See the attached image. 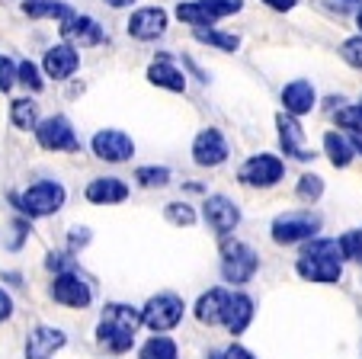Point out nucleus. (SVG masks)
<instances>
[{
	"label": "nucleus",
	"instance_id": "42",
	"mask_svg": "<svg viewBox=\"0 0 362 359\" xmlns=\"http://www.w3.org/2000/svg\"><path fill=\"white\" fill-rule=\"evenodd\" d=\"M225 356H228V359H253V353H250V350H244L240 343H231V346L225 350Z\"/></svg>",
	"mask_w": 362,
	"mask_h": 359
},
{
	"label": "nucleus",
	"instance_id": "21",
	"mask_svg": "<svg viewBox=\"0 0 362 359\" xmlns=\"http://www.w3.org/2000/svg\"><path fill=\"white\" fill-rule=\"evenodd\" d=\"M225 305H228V292L225 289H209L196 302V318L209 327L221 324V321H225Z\"/></svg>",
	"mask_w": 362,
	"mask_h": 359
},
{
	"label": "nucleus",
	"instance_id": "29",
	"mask_svg": "<svg viewBox=\"0 0 362 359\" xmlns=\"http://www.w3.org/2000/svg\"><path fill=\"white\" fill-rule=\"evenodd\" d=\"M337 125L353 132V135H362V106H343L337 113Z\"/></svg>",
	"mask_w": 362,
	"mask_h": 359
},
{
	"label": "nucleus",
	"instance_id": "10",
	"mask_svg": "<svg viewBox=\"0 0 362 359\" xmlns=\"http://www.w3.org/2000/svg\"><path fill=\"white\" fill-rule=\"evenodd\" d=\"M93 154L100 157V161L125 164V161H132V154H135V142L119 129H103L93 135Z\"/></svg>",
	"mask_w": 362,
	"mask_h": 359
},
{
	"label": "nucleus",
	"instance_id": "3",
	"mask_svg": "<svg viewBox=\"0 0 362 359\" xmlns=\"http://www.w3.org/2000/svg\"><path fill=\"white\" fill-rule=\"evenodd\" d=\"M257 266H260V257H257L253 247L240 244V241H225L221 244V276H225V283L231 285L250 283Z\"/></svg>",
	"mask_w": 362,
	"mask_h": 359
},
{
	"label": "nucleus",
	"instance_id": "22",
	"mask_svg": "<svg viewBox=\"0 0 362 359\" xmlns=\"http://www.w3.org/2000/svg\"><path fill=\"white\" fill-rule=\"evenodd\" d=\"M148 81L158 84V87H164V90H173V93H183V90H186V77L173 68L170 58H158V62L151 64V68H148Z\"/></svg>",
	"mask_w": 362,
	"mask_h": 359
},
{
	"label": "nucleus",
	"instance_id": "18",
	"mask_svg": "<svg viewBox=\"0 0 362 359\" xmlns=\"http://www.w3.org/2000/svg\"><path fill=\"white\" fill-rule=\"evenodd\" d=\"M250 321H253V298L244 295V292H234V295H228L225 321H221V324H225L231 334H244Z\"/></svg>",
	"mask_w": 362,
	"mask_h": 359
},
{
	"label": "nucleus",
	"instance_id": "7",
	"mask_svg": "<svg viewBox=\"0 0 362 359\" xmlns=\"http://www.w3.org/2000/svg\"><path fill=\"white\" fill-rule=\"evenodd\" d=\"M52 298L58 305H68V308H87L90 298H93V289L90 283L81 276V273L68 270V273H58L55 283H52Z\"/></svg>",
	"mask_w": 362,
	"mask_h": 359
},
{
	"label": "nucleus",
	"instance_id": "2",
	"mask_svg": "<svg viewBox=\"0 0 362 359\" xmlns=\"http://www.w3.org/2000/svg\"><path fill=\"white\" fill-rule=\"evenodd\" d=\"M138 324H141V312H138V308L112 302V305H106V312H103V321H100V327H96V340L110 353H125L135 343Z\"/></svg>",
	"mask_w": 362,
	"mask_h": 359
},
{
	"label": "nucleus",
	"instance_id": "6",
	"mask_svg": "<svg viewBox=\"0 0 362 359\" xmlns=\"http://www.w3.org/2000/svg\"><path fill=\"white\" fill-rule=\"evenodd\" d=\"M321 231V218L311 212H286L273 222V241L276 244H298V241H311Z\"/></svg>",
	"mask_w": 362,
	"mask_h": 359
},
{
	"label": "nucleus",
	"instance_id": "9",
	"mask_svg": "<svg viewBox=\"0 0 362 359\" xmlns=\"http://www.w3.org/2000/svg\"><path fill=\"white\" fill-rule=\"evenodd\" d=\"M35 138H39V144L48 151H77L81 148V142H77L74 129H71V122L64 115H48V119H42V122L35 125Z\"/></svg>",
	"mask_w": 362,
	"mask_h": 359
},
{
	"label": "nucleus",
	"instance_id": "12",
	"mask_svg": "<svg viewBox=\"0 0 362 359\" xmlns=\"http://www.w3.org/2000/svg\"><path fill=\"white\" fill-rule=\"evenodd\" d=\"M228 157V142L221 138L218 129H202L192 142V161L199 167H218Z\"/></svg>",
	"mask_w": 362,
	"mask_h": 359
},
{
	"label": "nucleus",
	"instance_id": "27",
	"mask_svg": "<svg viewBox=\"0 0 362 359\" xmlns=\"http://www.w3.org/2000/svg\"><path fill=\"white\" fill-rule=\"evenodd\" d=\"M10 115H13V125L16 129H35L39 125V106L33 100H13L10 106Z\"/></svg>",
	"mask_w": 362,
	"mask_h": 359
},
{
	"label": "nucleus",
	"instance_id": "31",
	"mask_svg": "<svg viewBox=\"0 0 362 359\" xmlns=\"http://www.w3.org/2000/svg\"><path fill=\"white\" fill-rule=\"evenodd\" d=\"M199 4L209 10V16H212V20L231 16V13H238V10L244 7V0H199Z\"/></svg>",
	"mask_w": 362,
	"mask_h": 359
},
{
	"label": "nucleus",
	"instance_id": "37",
	"mask_svg": "<svg viewBox=\"0 0 362 359\" xmlns=\"http://www.w3.org/2000/svg\"><path fill=\"white\" fill-rule=\"evenodd\" d=\"M164 212H167V218H170L173 224H192L196 222V212H192L186 203H170Z\"/></svg>",
	"mask_w": 362,
	"mask_h": 359
},
{
	"label": "nucleus",
	"instance_id": "5",
	"mask_svg": "<svg viewBox=\"0 0 362 359\" xmlns=\"http://www.w3.org/2000/svg\"><path fill=\"white\" fill-rule=\"evenodd\" d=\"M183 298L173 295V292H160L141 308V324H148L154 334L173 331V327L183 321Z\"/></svg>",
	"mask_w": 362,
	"mask_h": 359
},
{
	"label": "nucleus",
	"instance_id": "47",
	"mask_svg": "<svg viewBox=\"0 0 362 359\" xmlns=\"http://www.w3.org/2000/svg\"><path fill=\"white\" fill-rule=\"evenodd\" d=\"M359 29H362V10H359Z\"/></svg>",
	"mask_w": 362,
	"mask_h": 359
},
{
	"label": "nucleus",
	"instance_id": "15",
	"mask_svg": "<svg viewBox=\"0 0 362 359\" xmlns=\"http://www.w3.org/2000/svg\"><path fill=\"white\" fill-rule=\"evenodd\" d=\"M64 343L68 337L58 327H35L26 340V359H52Z\"/></svg>",
	"mask_w": 362,
	"mask_h": 359
},
{
	"label": "nucleus",
	"instance_id": "39",
	"mask_svg": "<svg viewBox=\"0 0 362 359\" xmlns=\"http://www.w3.org/2000/svg\"><path fill=\"white\" fill-rule=\"evenodd\" d=\"M45 266L52 273H68V270H74V257H68V253H48V260H45Z\"/></svg>",
	"mask_w": 362,
	"mask_h": 359
},
{
	"label": "nucleus",
	"instance_id": "16",
	"mask_svg": "<svg viewBox=\"0 0 362 359\" xmlns=\"http://www.w3.org/2000/svg\"><path fill=\"white\" fill-rule=\"evenodd\" d=\"M77 64H81V58H77V48L74 45H55L45 52V74L55 77V81H64V77H71L77 71Z\"/></svg>",
	"mask_w": 362,
	"mask_h": 359
},
{
	"label": "nucleus",
	"instance_id": "14",
	"mask_svg": "<svg viewBox=\"0 0 362 359\" xmlns=\"http://www.w3.org/2000/svg\"><path fill=\"white\" fill-rule=\"evenodd\" d=\"M164 29H167V13L160 7L135 10L129 20V33L141 42H151V39H158V35H164Z\"/></svg>",
	"mask_w": 362,
	"mask_h": 359
},
{
	"label": "nucleus",
	"instance_id": "8",
	"mask_svg": "<svg viewBox=\"0 0 362 359\" xmlns=\"http://www.w3.org/2000/svg\"><path fill=\"white\" fill-rule=\"evenodd\" d=\"M238 176H240V183H247V186H276L286 176V164L276 154H253L240 167Z\"/></svg>",
	"mask_w": 362,
	"mask_h": 359
},
{
	"label": "nucleus",
	"instance_id": "35",
	"mask_svg": "<svg viewBox=\"0 0 362 359\" xmlns=\"http://www.w3.org/2000/svg\"><path fill=\"white\" fill-rule=\"evenodd\" d=\"M340 247H343V257L362 263V231H346V234L340 237Z\"/></svg>",
	"mask_w": 362,
	"mask_h": 359
},
{
	"label": "nucleus",
	"instance_id": "11",
	"mask_svg": "<svg viewBox=\"0 0 362 359\" xmlns=\"http://www.w3.org/2000/svg\"><path fill=\"white\" fill-rule=\"evenodd\" d=\"M276 125H279V144L288 157H295V161H311L315 157V151L305 144V132L298 125V115L279 113L276 115Z\"/></svg>",
	"mask_w": 362,
	"mask_h": 359
},
{
	"label": "nucleus",
	"instance_id": "33",
	"mask_svg": "<svg viewBox=\"0 0 362 359\" xmlns=\"http://www.w3.org/2000/svg\"><path fill=\"white\" fill-rule=\"evenodd\" d=\"M321 193H324V180H321V176L305 173V176L298 180V196H301V199L315 203V199H321Z\"/></svg>",
	"mask_w": 362,
	"mask_h": 359
},
{
	"label": "nucleus",
	"instance_id": "26",
	"mask_svg": "<svg viewBox=\"0 0 362 359\" xmlns=\"http://www.w3.org/2000/svg\"><path fill=\"white\" fill-rule=\"evenodd\" d=\"M192 35H196L199 42H205V45H218V48H225V52H234V48L240 45L238 35L221 33V29H212V26H192Z\"/></svg>",
	"mask_w": 362,
	"mask_h": 359
},
{
	"label": "nucleus",
	"instance_id": "25",
	"mask_svg": "<svg viewBox=\"0 0 362 359\" xmlns=\"http://www.w3.org/2000/svg\"><path fill=\"white\" fill-rule=\"evenodd\" d=\"M138 359H180V353H177V343H173L170 337L158 334V337H151L148 343L141 346Z\"/></svg>",
	"mask_w": 362,
	"mask_h": 359
},
{
	"label": "nucleus",
	"instance_id": "4",
	"mask_svg": "<svg viewBox=\"0 0 362 359\" xmlns=\"http://www.w3.org/2000/svg\"><path fill=\"white\" fill-rule=\"evenodd\" d=\"M20 205V212H26L29 218H45L55 215L64 205V186L55 183V180H42V183H33L20 199H13Z\"/></svg>",
	"mask_w": 362,
	"mask_h": 359
},
{
	"label": "nucleus",
	"instance_id": "46",
	"mask_svg": "<svg viewBox=\"0 0 362 359\" xmlns=\"http://www.w3.org/2000/svg\"><path fill=\"white\" fill-rule=\"evenodd\" d=\"M209 359H228L225 353H209Z\"/></svg>",
	"mask_w": 362,
	"mask_h": 359
},
{
	"label": "nucleus",
	"instance_id": "45",
	"mask_svg": "<svg viewBox=\"0 0 362 359\" xmlns=\"http://www.w3.org/2000/svg\"><path fill=\"white\" fill-rule=\"evenodd\" d=\"M110 7H129V4H135V0H106Z\"/></svg>",
	"mask_w": 362,
	"mask_h": 359
},
{
	"label": "nucleus",
	"instance_id": "17",
	"mask_svg": "<svg viewBox=\"0 0 362 359\" xmlns=\"http://www.w3.org/2000/svg\"><path fill=\"white\" fill-rule=\"evenodd\" d=\"M62 35L68 42H81V45H100L103 42V26L90 16H68L62 20Z\"/></svg>",
	"mask_w": 362,
	"mask_h": 359
},
{
	"label": "nucleus",
	"instance_id": "19",
	"mask_svg": "<svg viewBox=\"0 0 362 359\" xmlns=\"http://www.w3.org/2000/svg\"><path fill=\"white\" fill-rule=\"evenodd\" d=\"M129 196V186L119 180V176H96L93 183L87 186V199L96 205H112V203H122Z\"/></svg>",
	"mask_w": 362,
	"mask_h": 359
},
{
	"label": "nucleus",
	"instance_id": "41",
	"mask_svg": "<svg viewBox=\"0 0 362 359\" xmlns=\"http://www.w3.org/2000/svg\"><path fill=\"white\" fill-rule=\"evenodd\" d=\"M10 314H13V298H10L7 292L0 289V321H7Z\"/></svg>",
	"mask_w": 362,
	"mask_h": 359
},
{
	"label": "nucleus",
	"instance_id": "1",
	"mask_svg": "<svg viewBox=\"0 0 362 359\" xmlns=\"http://www.w3.org/2000/svg\"><path fill=\"white\" fill-rule=\"evenodd\" d=\"M298 276L311 283H337L343 276V247L340 241L327 237H311L298 253Z\"/></svg>",
	"mask_w": 362,
	"mask_h": 359
},
{
	"label": "nucleus",
	"instance_id": "13",
	"mask_svg": "<svg viewBox=\"0 0 362 359\" xmlns=\"http://www.w3.org/2000/svg\"><path fill=\"white\" fill-rule=\"evenodd\" d=\"M205 222L212 224V231H218L225 237L240 224V209L228 196H209L205 199Z\"/></svg>",
	"mask_w": 362,
	"mask_h": 359
},
{
	"label": "nucleus",
	"instance_id": "28",
	"mask_svg": "<svg viewBox=\"0 0 362 359\" xmlns=\"http://www.w3.org/2000/svg\"><path fill=\"white\" fill-rule=\"evenodd\" d=\"M177 16L183 23H189V26H212V16H209V10L199 4V0H192V4H180L177 7Z\"/></svg>",
	"mask_w": 362,
	"mask_h": 359
},
{
	"label": "nucleus",
	"instance_id": "43",
	"mask_svg": "<svg viewBox=\"0 0 362 359\" xmlns=\"http://www.w3.org/2000/svg\"><path fill=\"white\" fill-rule=\"evenodd\" d=\"M90 241V231L87 228H74L71 231V247H83Z\"/></svg>",
	"mask_w": 362,
	"mask_h": 359
},
{
	"label": "nucleus",
	"instance_id": "30",
	"mask_svg": "<svg viewBox=\"0 0 362 359\" xmlns=\"http://www.w3.org/2000/svg\"><path fill=\"white\" fill-rule=\"evenodd\" d=\"M135 180L141 186H167L170 183V170L167 167H138Z\"/></svg>",
	"mask_w": 362,
	"mask_h": 359
},
{
	"label": "nucleus",
	"instance_id": "32",
	"mask_svg": "<svg viewBox=\"0 0 362 359\" xmlns=\"http://www.w3.org/2000/svg\"><path fill=\"white\" fill-rule=\"evenodd\" d=\"M26 237H29V222L16 218V222L7 224V237H4V247H7V251H20Z\"/></svg>",
	"mask_w": 362,
	"mask_h": 359
},
{
	"label": "nucleus",
	"instance_id": "40",
	"mask_svg": "<svg viewBox=\"0 0 362 359\" xmlns=\"http://www.w3.org/2000/svg\"><path fill=\"white\" fill-rule=\"evenodd\" d=\"M330 10H337V13H346V10L359 7V0H324Z\"/></svg>",
	"mask_w": 362,
	"mask_h": 359
},
{
	"label": "nucleus",
	"instance_id": "20",
	"mask_svg": "<svg viewBox=\"0 0 362 359\" xmlns=\"http://www.w3.org/2000/svg\"><path fill=\"white\" fill-rule=\"evenodd\" d=\"M282 106H286V113H292V115L311 113V109H315V87L308 81L286 84V90H282Z\"/></svg>",
	"mask_w": 362,
	"mask_h": 359
},
{
	"label": "nucleus",
	"instance_id": "24",
	"mask_svg": "<svg viewBox=\"0 0 362 359\" xmlns=\"http://www.w3.org/2000/svg\"><path fill=\"white\" fill-rule=\"evenodd\" d=\"M324 151H327L334 167H346V164L353 161V144H349L343 135H337V132H327V135H324Z\"/></svg>",
	"mask_w": 362,
	"mask_h": 359
},
{
	"label": "nucleus",
	"instance_id": "23",
	"mask_svg": "<svg viewBox=\"0 0 362 359\" xmlns=\"http://www.w3.org/2000/svg\"><path fill=\"white\" fill-rule=\"evenodd\" d=\"M26 16H35V20H42V16H58V20H68V16H74V10L68 7V4H62V0H26Z\"/></svg>",
	"mask_w": 362,
	"mask_h": 359
},
{
	"label": "nucleus",
	"instance_id": "36",
	"mask_svg": "<svg viewBox=\"0 0 362 359\" xmlns=\"http://www.w3.org/2000/svg\"><path fill=\"white\" fill-rule=\"evenodd\" d=\"M340 55L343 62L349 64V68H362V35H356V39H346L340 45Z\"/></svg>",
	"mask_w": 362,
	"mask_h": 359
},
{
	"label": "nucleus",
	"instance_id": "38",
	"mask_svg": "<svg viewBox=\"0 0 362 359\" xmlns=\"http://www.w3.org/2000/svg\"><path fill=\"white\" fill-rule=\"evenodd\" d=\"M13 84H16V64L10 62L7 55H0V90L7 93Z\"/></svg>",
	"mask_w": 362,
	"mask_h": 359
},
{
	"label": "nucleus",
	"instance_id": "34",
	"mask_svg": "<svg viewBox=\"0 0 362 359\" xmlns=\"http://www.w3.org/2000/svg\"><path fill=\"white\" fill-rule=\"evenodd\" d=\"M16 81H20L23 87H29V90H42V87H45V84H42V77H39V68H35L33 62L16 64Z\"/></svg>",
	"mask_w": 362,
	"mask_h": 359
},
{
	"label": "nucleus",
	"instance_id": "44",
	"mask_svg": "<svg viewBox=\"0 0 362 359\" xmlns=\"http://www.w3.org/2000/svg\"><path fill=\"white\" fill-rule=\"evenodd\" d=\"M263 4H269L273 10H292L295 7V0H263Z\"/></svg>",
	"mask_w": 362,
	"mask_h": 359
}]
</instances>
